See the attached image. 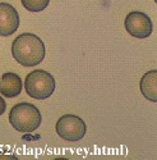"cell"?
I'll use <instances>...</instances> for the list:
<instances>
[{
  "mask_svg": "<svg viewBox=\"0 0 157 160\" xmlns=\"http://www.w3.org/2000/svg\"><path fill=\"white\" fill-rule=\"evenodd\" d=\"M23 88L19 76L16 73H5L0 77V94L5 98H17Z\"/></svg>",
  "mask_w": 157,
  "mask_h": 160,
  "instance_id": "cell-7",
  "label": "cell"
},
{
  "mask_svg": "<svg viewBox=\"0 0 157 160\" xmlns=\"http://www.w3.org/2000/svg\"><path fill=\"white\" fill-rule=\"evenodd\" d=\"M41 113L30 102H21L12 108L9 113V123L12 127L22 133L35 132L41 124Z\"/></svg>",
  "mask_w": 157,
  "mask_h": 160,
  "instance_id": "cell-2",
  "label": "cell"
},
{
  "mask_svg": "<svg viewBox=\"0 0 157 160\" xmlns=\"http://www.w3.org/2000/svg\"><path fill=\"white\" fill-rule=\"evenodd\" d=\"M124 27L130 36L137 38H147L153 31L152 21L147 14L142 12L129 13L125 17Z\"/></svg>",
  "mask_w": 157,
  "mask_h": 160,
  "instance_id": "cell-5",
  "label": "cell"
},
{
  "mask_svg": "<svg viewBox=\"0 0 157 160\" xmlns=\"http://www.w3.org/2000/svg\"><path fill=\"white\" fill-rule=\"evenodd\" d=\"M140 91L142 95L150 101H157V71L147 72L140 79Z\"/></svg>",
  "mask_w": 157,
  "mask_h": 160,
  "instance_id": "cell-8",
  "label": "cell"
},
{
  "mask_svg": "<svg viewBox=\"0 0 157 160\" xmlns=\"http://www.w3.org/2000/svg\"><path fill=\"white\" fill-rule=\"evenodd\" d=\"M87 132V126L83 119L77 115L67 114L61 117L56 123V133L59 137L65 141L75 142L84 137Z\"/></svg>",
  "mask_w": 157,
  "mask_h": 160,
  "instance_id": "cell-4",
  "label": "cell"
},
{
  "mask_svg": "<svg viewBox=\"0 0 157 160\" xmlns=\"http://www.w3.org/2000/svg\"><path fill=\"white\" fill-rule=\"evenodd\" d=\"M55 79L49 72L37 69L31 72L24 81V88L27 95L36 100L49 99L55 91Z\"/></svg>",
  "mask_w": 157,
  "mask_h": 160,
  "instance_id": "cell-3",
  "label": "cell"
},
{
  "mask_svg": "<svg viewBox=\"0 0 157 160\" xmlns=\"http://www.w3.org/2000/svg\"><path fill=\"white\" fill-rule=\"evenodd\" d=\"M21 2L27 10L38 13V12H42L44 9H46L50 0H21Z\"/></svg>",
  "mask_w": 157,
  "mask_h": 160,
  "instance_id": "cell-9",
  "label": "cell"
},
{
  "mask_svg": "<svg viewBox=\"0 0 157 160\" xmlns=\"http://www.w3.org/2000/svg\"><path fill=\"white\" fill-rule=\"evenodd\" d=\"M5 109H7V102L2 96H0V115H3L5 113Z\"/></svg>",
  "mask_w": 157,
  "mask_h": 160,
  "instance_id": "cell-10",
  "label": "cell"
},
{
  "mask_svg": "<svg viewBox=\"0 0 157 160\" xmlns=\"http://www.w3.org/2000/svg\"><path fill=\"white\" fill-rule=\"evenodd\" d=\"M18 27L19 16L16 8L7 3H0V36L8 37L14 33Z\"/></svg>",
  "mask_w": 157,
  "mask_h": 160,
  "instance_id": "cell-6",
  "label": "cell"
},
{
  "mask_svg": "<svg viewBox=\"0 0 157 160\" xmlns=\"http://www.w3.org/2000/svg\"><path fill=\"white\" fill-rule=\"evenodd\" d=\"M46 50L42 40L33 33H22L12 44V55L23 67L38 65L45 58Z\"/></svg>",
  "mask_w": 157,
  "mask_h": 160,
  "instance_id": "cell-1",
  "label": "cell"
}]
</instances>
